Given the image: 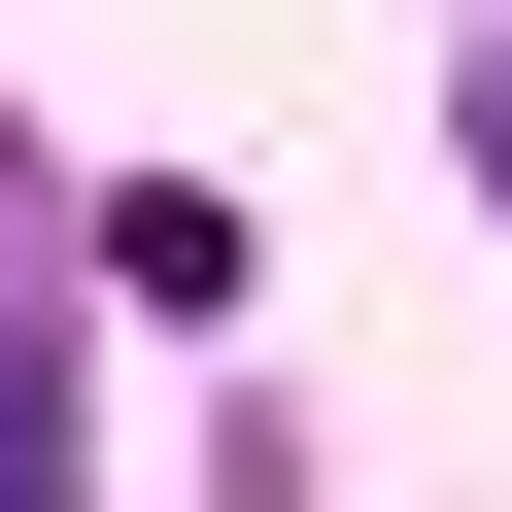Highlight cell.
<instances>
[{
  "label": "cell",
  "instance_id": "6da1fadb",
  "mask_svg": "<svg viewBox=\"0 0 512 512\" xmlns=\"http://www.w3.org/2000/svg\"><path fill=\"white\" fill-rule=\"evenodd\" d=\"M0 512H69V410H35V342H0Z\"/></svg>",
  "mask_w": 512,
  "mask_h": 512
},
{
  "label": "cell",
  "instance_id": "7a4b0ae2",
  "mask_svg": "<svg viewBox=\"0 0 512 512\" xmlns=\"http://www.w3.org/2000/svg\"><path fill=\"white\" fill-rule=\"evenodd\" d=\"M444 137H478V205H512V35H478V103H444Z\"/></svg>",
  "mask_w": 512,
  "mask_h": 512
}]
</instances>
